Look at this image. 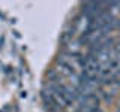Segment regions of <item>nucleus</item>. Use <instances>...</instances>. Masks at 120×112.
I'll return each mask as SVG.
<instances>
[{
    "mask_svg": "<svg viewBox=\"0 0 120 112\" xmlns=\"http://www.w3.org/2000/svg\"><path fill=\"white\" fill-rule=\"evenodd\" d=\"M92 112H102V109H101V108H96V109H93Z\"/></svg>",
    "mask_w": 120,
    "mask_h": 112,
    "instance_id": "f257e3e1",
    "label": "nucleus"
},
{
    "mask_svg": "<svg viewBox=\"0 0 120 112\" xmlns=\"http://www.w3.org/2000/svg\"><path fill=\"white\" fill-rule=\"evenodd\" d=\"M116 112H120V103H119V108H117V111H116Z\"/></svg>",
    "mask_w": 120,
    "mask_h": 112,
    "instance_id": "f03ea898",
    "label": "nucleus"
}]
</instances>
